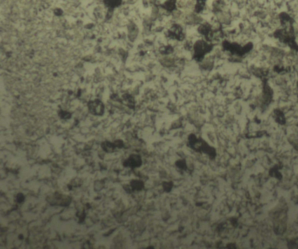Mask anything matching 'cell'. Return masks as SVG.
I'll list each match as a JSON object with an SVG mask.
<instances>
[{"label": "cell", "mask_w": 298, "mask_h": 249, "mask_svg": "<svg viewBox=\"0 0 298 249\" xmlns=\"http://www.w3.org/2000/svg\"><path fill=\"white\" fill-rule=\"evenodd\" d=\"M114 147H115V145H114V144H112L111 143L109 142L103 143L102 144V148L104 149V150H105L106 152H108V153L112 152L113 151V150L114 149Z\"/></svg>", "instance_id": "3957f363"}, {"label": "cell", "mask_w": 298, "mask_h": 249, "mask_svg": "<svg viewBox=\"0 0 298 249\" xmlns=\"http://www.w3.org/2000/svg\"><path fill=\"white\" fill-rule=\"evenodd\" d=\"M89 109L91 113L94 115H102L104 112V106L101 101L96 100L89 103Z\"/></svg>", "instance_id": "7a4b0ae2"}, {"label": "cell", "mask_w": 298, "mask_h": 249, "mask_svg": "<svg viewBox=\"0 0 298 249\" xmlns=\"http://www.w3.org/2000/svg\"><path fill=\"white\" fill-rule=\"evenodd\" d=\"M24 200V196L21 193H19L18 194V196H17V200H18V202L19 203H21Z\"/></svg>", "instance_id": "277c9868"}, {"label": "cell", "mask_w": 298, "mask_h": 249, "mask_svg": "<svg viewBox=\"0 0 298 249\" xmlns=\"http://www.w3.org/2000/svg\"><path fill=\"white\" fill-rule=\"evenodd\" d=\"M47 201L53 205L66 206L71 203V198L66 195L55 193L53 195L48 196Z\"/></svg>", "instance_id": "6da1fadb"}]
</instances>
